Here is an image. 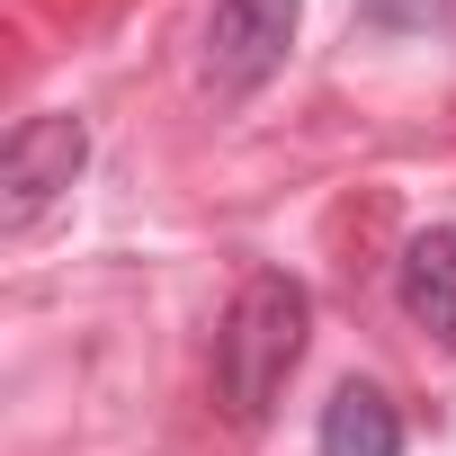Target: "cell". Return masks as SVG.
<instances>
[{
	"mask_svg": "<svg viewBox=\"0 0 456 456\" xmlns=\"http://www.w3.org/2000/svg\"><path fill=\"white\" fill-rule=\"evenodd\" d=\"M358 19L385 28V37H429L447 19V0H358Z\"/></svg>",
	"mask_w": 456,
	"mask_h": 456,
	"instance_id": "6",
	"label": "cell"
},
{
	"mask_svg": "<svg viewBox=\"0 0 456 456\" xmlns=\"http://www.w3.org/2000/svg\"><path fill=\"white\" fill-rule=\"evenodd\" d=\"M90 170V126L81 117H19L0 143V233H37V224L72 197V179Z\"/></svg>",
	"mask_w": 456,
	"mask_h": 456,
	"instance_id": "3",
	"label": "cell"
},
{
	"mask_svg": "<svg viewBox=\"0 0 456 456\" xmlns=\"http://www.w3.org/2000/svg\"><path fill=\"white\" fill-rule=\"evenodd\" d=\"M305 331H314L305 278H287V269L242 278L233 314H224V331H215V403L233 411L242 429H260L278 411V394H287V376L305 358Z\"/></svg>",
	"mask_w": 456,
	"mask_h": 456,
	"instance_id": "1",
	"label": "cell"
},
{
	"mask_svg": "<svg viewBox=\"0 0 456 456\" xmlns=\"http://www.w3.org/2000/svg\"><path fill=\"white\" fill-rule=\"evenodd\" d=\"M296 28H305V0H215L206 10V45H197V90L215 108H242L287 63Z\"/></svg>",
	"mask_w": 456,
	"mask_h": 456,
	"instance_id": "2",
	"label": "cell"
},
{
	"mask_svg": "<svg viewBox=\"0 0 456 456\" xmlns=\"http://www.w3.org/2000/svg\"><path fill=\"white\" fill-rule=\"evenodd\" d=\"M394 296H403V314H411L438 349H456V233H447V224H429V233L403 242Z\"/></svg>",
	"mask_w": 456,
	"mask_h": 456,
	"instance_id": "4",
	"label": "cell"
},
{
	"mask_svg": "<svg viewBox=\"0 0 456 456\" xmlns=\"http://www.w3.org/2000/svg\"><path fill=\"white\" fill-rule=\"evenodd\" d=\"M314 447H322V456H403V411H394V394H385V385H367V376L331 385Z\"/></svg>",
	"mask_w": 456,
	"mask_h": 456,
	"instance_id": "5",
	"label": "cell"
}]
</instances>
